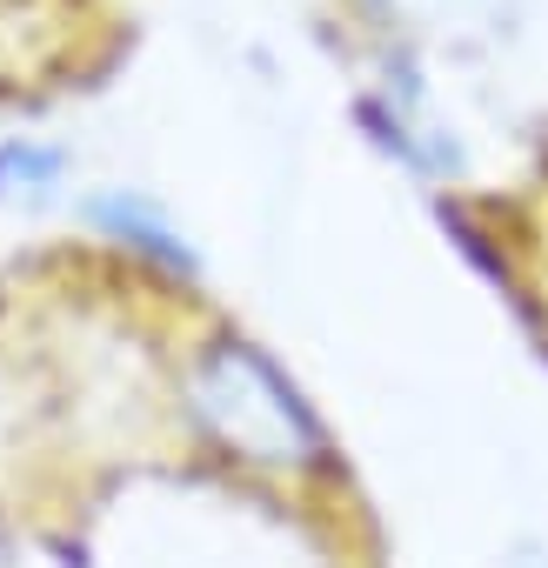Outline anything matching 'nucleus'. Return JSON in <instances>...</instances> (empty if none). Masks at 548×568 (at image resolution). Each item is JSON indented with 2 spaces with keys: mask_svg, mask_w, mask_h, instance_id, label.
Segmentation results:
<instances>
[{
  "mask_svg": "<svg viewBox=\"0 0 548 568\" xmlns=\"http://www.w3.org/2000/svg\"><path fill=\"white\" fill-rule=\"evenodd\" d=\"M88 214H94V227H108L114 241H134L141 254H154V261H168V267L194 274V247L181 241V227H174L148 194H134V187H108V194H94V201H88Z\"/></svg>",
  "mask_w": 548,
  "mask_h": 568,
  "instance_id": "obj_2",
  "label": "nucleus"
},
{
  "mask_svg": "<svg viewBox=\"0 0 548 568\" xmlns=\"http://www.w3.org/2000/svg\"><path fill=\"white\" fill-rule=\"evenodd\" d=\"M68 174V154L48 141H8L0 148V201H48Z\"/></svg>",
  "mask_w": 548,
  "mask_h": 568,
  "instance_id": "obj_3",
  "label": "nucleus"
},
{
  "mask_svg": "<svg viewBox=\"0 0 548 568\" xmlns=\"http://www.w3.org/2000/svg\"><path fill=\"white\" fill-rule=\"evenodd\" d=\"M187 408L227 455L254 468H308L328 455L308 402L247 342H214L187 362Z\"/></svg>",
  "mask_w": 548,
  "mask_h": 568,
  "instance_id": "obj_1",
  "label": "nucleus"
}]
</instances>
